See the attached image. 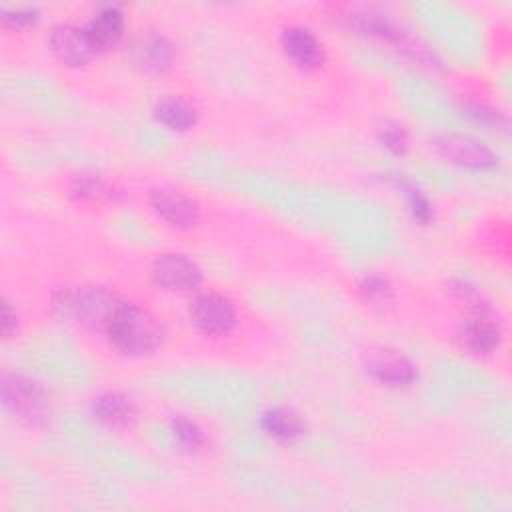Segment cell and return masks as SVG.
<instances>
[{
    "mask_svg": "<svg viewBox=\"0 0 512 512\" xmlns=\"http://www.w3.org/2000/svg\"><path fill=\"white\" fill-rule=\"evenodd\" d=\"M104 334L110 344L126 356H148L162 340V330L156 318L138 304L122 300L110 316Z\"/></svg>",
    "mask_w": 512,
    "mask_h": 512,
    "instance_id": "cell-1",
    "label": "cell"
},
{
    "mask_svg": "<svg viewBox=\"0 0 512 512\" xmlns=\"http://www.w3.org/2000/svg\"><path fill=\"white\" fill-rule=\"evenodd\" d=\"M122 298L106 288H78L66 290L56 300L54 308L64 320H74L82 326L106 328L110 316L118 308Z\"/></svg>",
    "mask_w": 512,
    "mask_h": 512,
    "instance_id": "cell-2",
    "label": "cell"
},
{
    "mask_svg": "<svg viewBox=\"0 0 512 512\" xmlns=\"http://www.w3.org/2000/svg\"><path fill=\"white\" fill-rule=\"evenodd\" d=\"M432 148L446 162L468 170H492L498 166V156L480 140L468 134H436L432 138Z\"/></svg>",
    "mask_w": 512,
    "mask_h": 512,
    "instance_id": "cell-3",
    "label": "cell"
},
{
    "mask_svg": "<svg viewBox=\"0 0 512 512\" xmlns=\"http://www.w3.org/2000/svg\"><path fill=\"white\" fill-rule=\"evenodd\" d=\"M188 318L206 336L228 334L238 320L236 306L220 292H198L188 304Z\"/></svg>",
    "mask_w": 512,
    "mask_h": 512,
    "instance_id": "cell-4",
    "label": "cell"
},
{
    "mask_svg": "<svg viewBox=\"0 0 512 512\" xmlns=\"http://www.w3.org/2000/svg\"><path fill=\"white\" fill-rule=\"evenodd\" d=\"M2 404L6 412L24 422H36L46 412V394L42 386L22 374L4 372L0 382Z\"/></svg>",
    "mask_w": 512,
    "mask_h": 512,
    "instance_id": "cell-5",
    "label": "cell"
},
{
    "mask_svg": "<svg viewBox=\"0 0 512 512\" xmlns=\"http://www.w3.org/2000/svg\"><path fill=\"white\" fill-rule=\"evenodd\" d=\"M504 332L498 320L488 310L468 312L456 326V342L462 350L474 356H488L502 344Z\"/></svg>",
    "mask_w": 512,
    "mask_h": 512,
    "instance_id": "cell-6",
    "label": "cell"
},
{
    "mask_svg": "<svg viewBox=\"0 0 512 512\" xmlns=\"http://www.w3.org/2000/svg\"><path fill=\"white\" fill-rule=\"evenodd\" d=\"M150 276L156 286L172 292L194 290L202 282V268L186 254L166 252L154 258Z\"/></svg>",
    "mask_w": 512,
    "mask_h": 512,
    "instance_id": "cell-7",
    "label": "cell"
},
{
    "mask_svg": "<svg viewBox=\"0 0 512 512\" xmlns=\"http://www.w3.org/2000/svg\"><path fill=\"white\" fill-rule=\"evenodd\" d=\"M366 370L378 384L388 388H406L418 378L416 364L402 352L388 348L370 352L366 358Z\"/></svg>",
    "mask_w": 512,
    "mask_h": 512,
    "instance_id": "cell-8",
    "label": "cell"
},
{
    "mask_svg": "<svg viewBox=\"0 0 512 512\" xmlns=\"http://www.w3.org/2000/svg\"><path fill=\"white\" fill-rule=\"evenodd\" d=\"M48 48L66 66H84L98 54L84 26L76 24H56L48 34Z\"/></svg>",
    "mask_w": 512,
    "mask_h": 512,
    "instance_id": "cell-9",
    "label": "cell"
},
{
    "mask_svg": "<svg viewBox=\"0 0 512 512\" xmlns=\"http://www.w3.org/2000/svg\"><path fill=\"white\" fill-rule=\"evenodd\" d=\"M150 210L174 228H192L200 220V206L190 196L170 190L156 188L148 196Z\"/></svg>",
    "mask_w": 512,
    "mask_h": 512,
    "instance_id": "cell-10",
    "label": "cell"
},
{
    "mask_svg": "<svg viewBox=\"0 0 512 512\" xmlns=\"http://www.w3.org/2000/svg\"><path fill=\"white\" fill-rule=\"evenodd\" d=\"M280 44L284 54L300 68L312 70L318 68L324 60V50L320 40L312 30L304 26H288L280 34Z\"/></svg>",
    "mask_w": 512,
    "mask_h": 512,
    "instance_id": "cell-11",
    "label": "cell"
},
{
    "mask_svg": "<svg viewBox=\"0 0 512 512\" xmlns=\"http://www.w3.org/2000/svg\"><path fill=\"white\" fill-rule=\"evenodd\" d=\"M92 414L98 422L110 428H126L136 418V406L130 396L116 390H106L92 400Z\"/></svg>",
    "mask_w": 512,
    "mask_h": 512,
    "instance_id": "cell-12",
    "label": "cell"
},
{
    "mask_svg": "<svg viewBox=\"0 0 512 512\" xmlns=\"http://www.w3.org/2000/svg\"><path fill=\"white\" fill-rule=\"evenodd\" d=\"M84 30L90 36V40L98 52L114 46L124 32V14H122L120 6H116V4L102 6L90 18V22L84 26Z\"/></svg>",
    "mask_w": 512,
    "mask_h": 512,
    "instance_id": "cell-13",
    "label": "cell"
},
{
    "mask_svg": "<svg viewBox=\"0 0 512 512\" xmlns=\"http://www.w3.org/2000/svg\"><path fill=\"white\" fill-rule=\"evenodd\" d=\"M154 118L174 132H186L196 126L198 122V110L196 106L186 100L184 96L168 94L160 98L154 106Z\"/></svg>",
    "mask_w": 512,
    "mask_h": 512,
    "instance_id": "cell-14",
    "label": "cell"
},
{
    "mask_svg": "<svg viewBox=\"0 0 512 512\" xmlns=\"http://www.w3.org/2000/svg\"><path fill=\"white\" fill-rule=\"evenodd\" d=\"M176 56V48L172 40L160 32L148 34L142 38V42L136 48V62L152 74H162L166 72Z\"/></svg>",
    "mask_w": 512,
    "mask_h": 512,
    "instance_id": "cell-15",
    "label": "cell"
},
{
    "mask_svg": "<svg viewBox=\"0 0 512 512\" xmlns=\"http://www.w3.org/2000/svg\"><path fill=\"white\" fill-rule=\"evenodd\" d=\"M262 430L278 442H294L304 434V422L300 416L284 406H274L260 416Z\"/></svg>",
    "mask_w": 512,
    "mask_h": 512,
    "instance_id": "cell-16",
    "label": "cell"
},
{
    "mask_svg": "<svg viewBox=\"0 0 512 512\" xmlns=\"http://www.w3.org/2000/svg\"><path fill=\"white\" fill-rule=\"evenodd\" d=\"M170 432L178 440L180 446H184L190 452H198L206 446V434L200 428V424L184 414H176L170 420Z\"/></svg>",
    "mask_w": 512,
    "mask_h": 512,
    "instance_id": "cell-17",
    "label": "cell"
},
{
    "mask_svg": "<svg viewBox=\"0 0 512 512\" xmlns=\"http://www.w3.org/2000/svg\"><path fill=\"white\" fill-rule=\"evenodd\" d=\"M396 186H398V190L402 192V196H404V200H406V206H408V212H410V216L414 218V222L426 226V224L434 218L430 200L424 196V192H422L418 186H414L412 182H408V180H404V178H398V180H396Z\"/></svg>",
    "mask_w": 512,
    "mask_h": 512,
    "instance_id": "cell-18",
    "label": "cell"
},
{
    "mask_svg": "<svg viewBox=\"0 0 512 512\" xmlns=\"http://www.w3.org/2000/svg\"><path fill=\"white\" fill-rule=\"evenodd\" d=\"M378 140L382 144V148H386L390 154H404L408 150V130L404 128V124L396 122V120H386L382 122V126L378 128Z\"/></svg>",
    "mask_w": 512,
    "mask_h": 512,
    "instance_id": "cell-19",
    "label": "cell"
},
{
    "mask_svg": "<svg viewBox=\"0 0 512 512\" xmlns=\"http://www.w3.org/2000/svg\"><path fill=\"white\" fill-rule=\"evenodd\" d=\"M360 294L364 296L366 302L374 304V306H384L392 300V286L386 278L378 276V274H370L364 276L360 280Z\"/></svg>",
    "mask_w": 512,
    "mask_h": 512,
    "instance_id": "cell-20",
    "label": "cell"
},
{
    "mask_svg": "<svg viewBox=\"0 0 512 512\" xmlns=\"http://www.w3.org/2000/svg\"><path fill=\"white\" fill-rule=\"evenodd\" d=\"M70 194L78 200H98L108 196L106 184L94 174H80L70 182Z\"/></svg>",
    "mask_w": 512,
    "mask_h": 512,
    "instance_id": "cell-21",
    "label": "cell"
},
{
    "mask_svg": "<svg viewBox=\"0 0 512 512\" xmlns=\"http://www.w3.org/2000/svg\"><path fill=\"white\" fill-rule=\"evenodd\" d=\"M452 294L458 302H464V306L468 308V312H478V310H488V302L484 300L482 292L478 288H474L472 284L458 280L452 284Z\"/></svg>",
    "mask_w": 512,
    "mask_h": 512,
    "instance_id": "cell-22",
    "label": "cell"
},
{
    "mask_svg": "<svg viewBox=\"0 0 512 512\" xmlns=\"http://www.w3.org/2000/svg\"><path fill=\"white\" fill-rule=\"evenodd\" d=\"M38 20V8L34 6H18L2 10V24L12 30L26 28Z\"/></svg>",
    "mask_w": 512,
    "mask_h": 512,
    "instance_id": "cell-23",
    "label": "cell"
},
{
    "mask_svg": "<svg viewBox=\"0 0 512 512\" xmlns=\"http://www.w3.org/2000/svg\"><path fill=\"white\" fill-rule=\"evenodd\" d=\"M16 324H18L16 310H12L10 302H8V300H4V302H2V320H0L2 334H4V336H10V334H12V330H16Z\"/></svg>",
    "mask_w": 512,
    "mask_h": 512,
    "instance_id": "cell-24",
    "label": "cell"
}]
</instances>
